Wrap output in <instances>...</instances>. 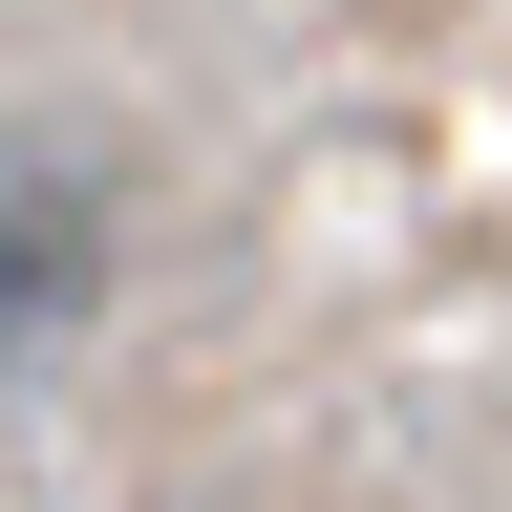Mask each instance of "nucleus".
<instances>
[{"label": "nucleus", "instance_id": "nucleus-1", "mask_svg": "<svg viewBox=\"0 0 512 512\" xmlns=\"http://www.w3.org/2000/svg\"><path fill=\"white\" fill-rule=\"evenodd\" d=\"M107 256H128V214H107V171L86 150H0V363H64L107 320Z\"/></svg>", "mask_w": 512, "mask_h": 512}]
</instances>
